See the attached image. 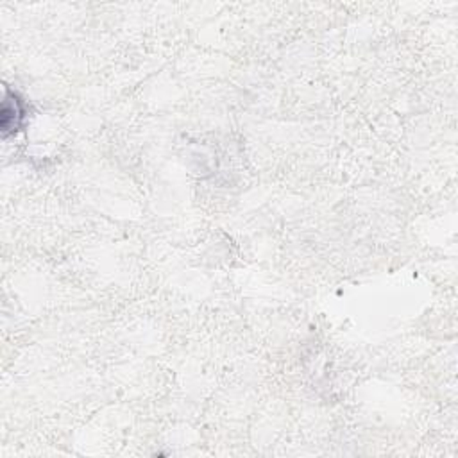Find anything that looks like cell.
Instances as JSON below:
<instances>
[{"label":"cell","instance_id":"1","mask_svg":"<svg viewBox=\"0 0 458 458\" xmlns=\"http://www.w3.org/2000/svg\"><path fill=\"white\" fill-rule=\"evenodd\" d=\"M20 101H18L17 95L8 94L4 101V108H2V129H4V134L8 136L9 131H17V127L20 126Z\"/></svg>","mask_w":458,"mask_h":458}]
</instances>
